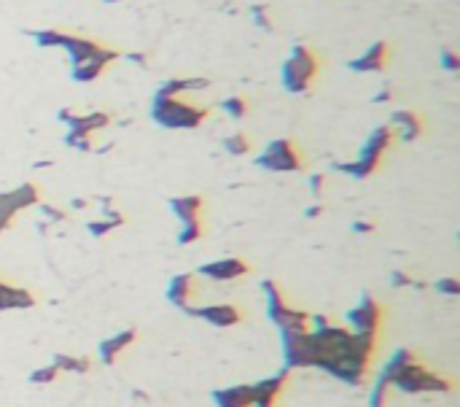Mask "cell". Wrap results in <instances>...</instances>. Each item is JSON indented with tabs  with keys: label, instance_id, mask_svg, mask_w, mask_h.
I'll list each match as a JSON object with an SVG mask.
<instances>
[{
	"label": "cell",
	"instance_id": "cell-16",
	"mask_svg": "<svg viewBox=\"0 0 460 407\" xmlns=\"http://www.w3.org/2000/svg\"><path fill=\"white\" fill-rule=\"evenodd\" d=\"M253 386V407H278L283 399V391L288 386V369H280L278 375L261 378Z\"/></svg>",
	"mask_w": 460,
	"mask_h": 407
},
{
	"label": "cell",
	"instance_id": "cell-2",
	"mask_svg": "<svg viewBox=\"0 0 460 407\" xmlns=\"http://www.w3.org/2000/svg\"><path fill=\"white\" fill-rule=\"evenodd\" d=\"M210 105H202L186 95H154L151 102V119L167 130H197L207 122Z\"/></svg>",
	"mask_w": 460,
	"mask_h": 407
},
{
	"label": "cell",
	"instance_id": "cell-19",
	"mask_svg": "<svg viewBox=\"0 0 460 407\" xmlns=\"http://www.w3.org/2000/svg\"><path fill=\"white\" fill-rule=\"evenodd\" d=\"M210 397H213L216 407H253V386L251 383L216 388Z\"/></svg>",
	"mask_w": 460,
	"mask_h": 407
},
{
	"label": "cell",
	"instance_id": "cell-27",
	"mask_svg": "<svg viewBox=\"0 0 460 407\" xmlns=\"http://www.w3.org/2000/svg\"><path fill=\"white\" fill-rule=\"evenodd\" d=\"M57 378H60V369H57V367H54V364H43V367H38V369H33L27 381H30L33 386H51Z\"/></svg>",
	"mask_w": 460,
	"mask_h": 407
},
{
	"label": "cell",
	"instance_id": "cell-10",
	"mask_svg": "<svg viewBox=\"0 0 460 407\" xmlns=\"http://www.w3.org/2000/svg\"><path fill=\"white\" fill-rule=\"evenodd\" d=\"M382 321H385V305L374 294H360V302L344 316V326L350 332H380Z\"/></svg>",
	"mask_w": 460,
	"mask_h": 407
},
{
	"label": "cell",
	"instance_id": "cell-39",
	"mask_svg": "<svg viewBox=\"0 0 460 407\" xmlns=\"http://www.w3.org/2000/svg\"><path fill=\"white\" fill-rule=\"evenodd\" d=\"M320 213H323V205H310V208L304 210V216H307V219H318Z\"/></svg>",
	"mask_w": 460,
	"mask_h": 407
},
{
	"label": "cell",
	"instance_id": "cell-9",
	"mask_svg": "<svg viewBox=\"0 0 460 407\" xmlns=\"http://www.w3.org/2000/svg\"><path fill=\"white\" fill-rule=\"evenodd\" d=\"M40 203V186L35 181H24L8 192H0V235L14 224L22 210L35 208Z\"/></svg>",
	"mask_w": 460,
	"mask_h": 407
},
{
	"label": "cell",
	"instance_id": "cell-1",
	"mask_svg": "<svg viewBox=\"0 0 460 407\" xmlns=\"http://www.w3.org/2000/svg\"><path fill=\"white\" fill-rule=\"evenodd\" d=\"M33 38H35L38 46H54V49L68 52V57H70L73 65H81V62H102V65H111V62L119 60V49L97 41V38L81 36V33H70V30L46 27V30H35Z\"/></svg>",
	"mask_w": 460,
	"mask_h": 407
},
{
	"label": "cell",
	"instance_id": "cell-26",
	"mask_svg": "<svg viewBox=\"0 0 460 407\" xmlns=\"http://www.w3.org/2000/svg\"><path fill=\"white\" fill-rule=\"evenodd\" d=\"M221 146H223V151L226 154H232V157H245L248 151H251V146H253V141H251V135L248 132H232V135H226L223 141H221Z\"/></svg>",
	"mask_w": 460,
	"mask_h": 407
},
{
	"label": "cell",
	"instance_id": "cell-28",
	"mask_svg": "<svg viewBox=\"0 0 460 407\" xmlns=\"http://www.w3.org/2000/svg\"><path fill=\"white\" fill-rule=\"evenodd\" d=\"M202 235H205V222H191V224H180L178 243H180V245H191V243H197Z\"/></svg>",
	"mask_w": 460,
	"mask_h": 407
},
{
	"label": "cell",
	"instance_id": "cell-41",
	"mask_svg": "<svg viewBox=\"0 0 460 407\" xmlns=\"http://www.w3.org/2000/svg\"><path fill=\"white\" fill-rule=\"evenodd\" d=\"M105 3H121V0H105Z\"/></svg>",
	"mask_w": 460,
	"mask_h": 407
},
{
	"label": "cell",
	"instance_id": "cell-12",
	"mask_svg": "<svg viewBox=\"0 0 460 407\" xmlns=\"http://www.w3.org/2000/svg\"><path fill=\"white\" fill-rule=\"evenodd\" d=\"M251 272V262L242 259V256H226V259H216V262H207L197 270V278H207V281H216V284H226V281H237L242 275Z\"/></svg>",
	"mask_w": 460,
	"mask_h": 407
},
{
	"label": "cell",
	"instance_id": "cell-4",
	"mask_svg": "<svg viewBox=\"0 0 460 407\" xmlns=\"http://www.w3.org/2000/svg\"><path fill=\"white\" fill-rule=\"evenodd\" d=\"M396 132L390 130V124H382L377 127L366 143L360 146L358 157L353 160V162H337L334 164V170H340L344 176H353V178H369V176H374L377 170H380L382 160H385V154L396 146Z\"/></svg>",
	"mask_w": 460,
	"mask_h": 407
},
{
	"label": "cell",
	"instance_id": "cell-23",
	"mask_svg": "<svg viewBox=\"0 0 460 407\" xmlns=\"http://www.w3.org/2000/svg\"><path fill=\"white\" fill-rule=\"evenodd\" d=\"M51 364L62 372H76V375H84V372H89L92 369V359H86V356H73V353H54L51 356Z\"/></svg>",
	"mask_w": 460,
	"mask_h": 407
},
{
	"label": "cell",
	"instance_id": "cell-22",
	"mask_svg": "<svg viewBox=\"0 0 460 407\" xmlns=\"http://www.w3.org/2000/svg\"><path fill=\"white\" fill-rule=\"evenodd\" d=\"M210 79H200V76H191V79H167L159 86L157 95H191V92H200L207 89Z\"/></svg>",
	"mask_w": 460,
	"mask_h": 407
},
{
	"label": "cell",
	"instance_id": "cell-32",
	"mask_svg": "<svg viewBox=\"0 0 460 407\" xmlns=\"http://www.w3.org/2000/svg\"><path fill=\"white\" fill-rule=\"evenodd\" d=\"M390 284L399 286V289H422L425 284H420L418 278H412L409 272H404V270H393L390 272Z\"/></svg>",
	"mask_w": 460,
	"mask_h": 407
},
{
	"label": "cell",
	"instance_id": "cell-3",
	"mask_svg": "<svg viewBox=\"0 0 460 407\" xmlns=\"http://www.w3.org/2000/svg\"><path fill=\"white\" fill-rule=\"evenodd\" d=\"M320 68H323V62L312 46L294 43L285 62H283V86L291 95H307V92H312V86L318 82Z\"/></svg>",
	"mask_w": 460,
	"mask_h": 407
},
{
	"label": "cell",
	"instance_id": "cell-36",
	"mask_svg": "<svg viewBox=\"0 0 460 407\" xmlns=\"http://www.w3.org/2000/svg\"><path fill=\"white\" fill-rule=\"evenodd\" d=\"M307 183H310V192H312L315 197H320V194H323V189H326V173H312Z\"/></svg>",
	"mask_w": 460,
	"mask_h": 407
},
{
	"label": "cell",
	"instance_id": "cell-21",
	"mask_svg": "<svg viewBox=\"0 0 460 407\" xmlns=\"http://www.w3.org/2000/svg\"><path fill=\"white\" fill-rule=\"evenodd\" d=\"M170 210L175 213L180 224H191V222H202L205 213V197L202 194H186V197H170Z\"/></svg>",
	"mask_w": 460,
	"mask_h": 407
},
{
	"label": "cell",
	"instance_id": "cell-40",
	"mask_svg": "<svg viewBox=\"0 0 460 407\" xmlns=\"http://www.w3.org/2000/svg\"><path fill=\"white\" fill-rule=\"evenodd\" d=\"M86 205H89V200H84V197H76V200H70V208H73V210H84Z\"/></svg>",
	"mask_w": 460,
	"mask_h": 407
},
{
	"label": "cell",
	"instance_id": "cell-15",
	"mask_svg": "<svg viewBox=\"0 0 460 407\" xmlns=\"http://www.w3.org/2000/svg\"><path fill=\"white\" fill-rule=\"evenodd\" d=\"M197 291H200V278H197V272H178V275H173L170 284H167V302L173 307H178L180 313H183L186 307L194 302Z\"/></svg>",
	"mask_w": 460,
	"mask_h": 407
},
{
	"label": "cell",
	"instance_id": "cell-25",
	"mask_svg": "<svg viewBox=\"0 0 460 407\" xmlns=\"http://www.w3.org/2000/svg\"><path fill=\"white\" fill-rule=\"evenodd\" d=\"M219 105H221V111H223L229 119H235V122H240V119H245V116L251 114V100L242 98V95H229V98H223Z\"/></svg>",
	"mask_w": 460,
	"mask_h": 407
},
{
	"label": "cell",
	"instance_id": "cell-24",
	"mask_svg": "<svg viewBox=\"0 0 460 407\" xmlns=\"http://www.w3.org/2000/svg\"><path fill=\"white\" fill-rule=\"evenodd\" d=\"M108 65L102 62H81V65H70V79L79 84H89V82H97L102 73H105Z\"/></svg>",
	"mask_w": 460,
	"mask_h": 407
},
{
	"label": "cell",
	"instance_id": "cell-30",
	"mask_svg": "<svg viewBox=\"0 0 460 407\" xmlns=\"http://www.w3.org/2000/svg\"><path fill=\"white\" fill-rule=\"evenodd\" d=\"M38 210H40V216H43V222H49V224H62V222H68V210H62L57 205L38 203Z\"/></svg>",
	"mask_w": 460,
	"mask_h": 407
},
{
	"label": "cell",
	"instance_id": "cell-5",
	"mask_svg": "<svg viewBox=\"0 0 460 407\" xmlns=\"http://www.w3.org/2000/svg\"><path fill=\"white\" fill-rule=\"evenodd\" d=\"M390 388H396L401 394H452L455 381L441 375V372L428 369L420 362H412L390 381Z\"/></svg>",
	"mask_w": 460,
	"mask_h": 407
},
{
	"label": "cell",
	"instance_id": "cell-13",
	"mask_svg": "<svg viewBox=\"0 0 460 407\" xmlns=\"http://www.w3.org/2000/svg\"><path fill=\"white\" fill-rule=\"evenodd\" d=\"M60 122L68 124V132H81V135H95L105 130L108 124L113 122V116L108 111H89V114H76L73 108H62Z\"/></svg>",
	"mask_w": 460,
	"mask_h": 407
},
{
	"label": "cell",
	"instance_id": "cell-35",
	"mask_svg": "<svg viewBox=\"0 0 460 407\" xmlns=\"http://www.w3.org/2000/svg\"><path fill=\"white\" fill-rule=\"evenodd\" d=\"M86 229H89V235H95V238H105L108 232H113V229H116V224H113V222H108V219H95V222H89V224H86Z\"/></svg>",
	"mask_w": 460,
	"mask_h": 407
},
{
	"label": "cell",
	"instance_id": "cell-11",
	"mask_svg": "<svg viewBox=\"0 0 460 407\" xmlns=\"http://www.w3.org/2000/svg\"><path fill=\"white\" fill-rule=\"evenodd\" d=\"M186 316L191 318H200L205 324L216 326V329H226V326H237L245 318L237 305H229V302H219V305H189L183 310Z\"/></svg>",
	"mask_w": 460,
	"mask_h": 407
},
{
	"label": "cell",
	"instance_id": "cell-31",
	"mask_svg": "<svg viewBox=\"0 0 460 407\" xmlns=\"http://www.w3.org/2000/svg\"><path fill=\"white\" fill-rule=\"evenodd\" d=\"M65 143H68L70 148H76V151H95V141H92V135L68 132V135H65Z\"/></svg>",
	"mask_w": 460,
	"mask_h": 407
},
{
	"label": "cell",
	"instance_id": "cell-17",
	"mask_svg": "<svg viewBox=\"0 0 460 407\" xmlns=\"http://www.w3.org/2000/svg\"><path fill=\"white\" fill-rule=\"evenodd\" d=\"M390 130L396 132L399 141L412 143L425 132V119H422V114L412 111V108H399L390 116Z\"/></svg>",
	"mask_w": 460,
	"mask_h": 407
},
{
	"label": "cell",
	"instance_id": "cell-34",
	"mask_svg": "<svg viewBox=\"0 0 460 407\" xmlns=\"http://www.w3.org/2000/svg\"><path fill=\"white\" fill-rule=\"evenodd\" d=\"M439 62H441V68L450 70V73H458L460 70V57H458V52H452V49H441Z\"/></svg>",
	"mask_w": 460,
	"mask_h": 407
},
{
	"label": "cell",
	"instance_id": "cell-7",
	"mask_svg": "<svg viewBox=\"0 0 460 407\" xmlns=\"http://www.w3.org/2000/svg\"><path fill=\"white\" fill-rule=\"evenodd\" d=\"M256 167L272 170V173H296V170H304V151L296 141L278 138L256 157Z\"/></svg>",
	"mask_w": 460,
	"mask_h": 407
},
{
	"label": "cell",
	"instance_id": "cell-6",
	"mask_svg": "<svg viewBox=\"0 0 460 407\" xmlns=\"http://www.w3.org/2000/svg\"><path fill=\"white\" fill-rule=\"evenodd\" d=\"M261 291L267 300V318L278 329H310V313L291 305L278 281H264Z\"/></svg>",
	"mask_w": 460,
	"mask_h": 407
},
{
	"label": "cell",
	"instance_id": "cell-8",
	"mask_svg": "<svg viewBox=\"0 0 460 407\" xmlns=\"http://www.w3.org/2000/svg\"><path fill=\"white\" fill-rule=\"evenodd\" d=\"M283 369H301L315 364V343L310 329H280Z\"/></svg>",
	"mask_w": 460,
	"mask_h": 407
},
{
	"label": "cell",
	"instance_id": "cell-33",
	"mask_svg": "<svg viewBox=\"0 0 460 407\" xmlns=\"http://www.w3.org/2000/svg\"><path fill=\"white\" fill-rule=\"evenodd\" d=\"M434 289H436L439 294H444V297H460V281L458 278H452V275L439 278V281L434 284Z\"/></svg>",
	"mask_w": 460,
	"mask_h": 407
},
{
	"label": "cell",
	"instance_id": "cell-38",
	"mask_svg": "<svg viewBox=\"0 0 460 407\" xmlns=\"http://www.w3.org/2000/svg\"><path fill=\"white\" fill-rule=\"evenodd\" d=\"M393 100V86L390 84H385L380 92H374V98H372V102H390Z\"/></svg>",
	"mask_w": 460,
	"mask_h": 407
},
{
	"label": "cell",
	"instance_id": "cell-29",
	"mask_svg": "<svg viewBox=\"0 0 460 407\" xmlns=\"http://www.w3.org/2000/svg\"><path fill=\"white\" fill-rule=\"evenodd\" d=\"M251 17H253V22L259 24L261 30H275V20H272V8L269 6H264V3L251 6Z\"/></svg>",
	"mask_w": 460,
	"mask_h": 407
},
{
	"label": "cell",
	"instance_id": "cell-14",
	"mask_svg": "<svg viewBox=\"0 0 460 407\" xmlns=\"http://www.w3.org/2000/svg\"><path fill=\"white\" fill-rule=\"evenodd\" d=\"M390 62H393V52H390V43L388 41H377L372 43L360 57L356 60H350V70H356V73H385L388 68H390Z\"/></svg>",
	"mask_w": 460,
	"mask_h": 407
},
{
	"label": "cell",
	"instance_id": "cell-37",
	"mask_svg": "<svg viewBox=\"0 0 460 407\" xmlns=\"http://www.w3.org/2000/svg\"><path fill=\"white\" fill-rule=\"evenodd\" d=\"M374 229H377L374 222H366V219H356V222H353V232H356V235H372Z\"/></svg>",
	"mask_w": 460,
	"mask_h": 407
},
{
	"label": "cell",
	"instance_id": "cell-18",
	"mask_svg": "<svg viewBox=\"0 0 460 407\" xmlns=\"http://www.w3.org/2000/svg\"><path fill=\"white\" fill-rule=\"evenodd\" d=\"M135 340H138V329H121V332H116L113 337H105L100 346H97L100 362L105 367L116 364V359H119L121 353H124L127 348L135 346Z\"/></svg>",
	"mask_w": 460,
	"mask_h": 407
},
{
	"label": "cell",
	"instance_id": "cell-20",
	"mask_svg": "<svg viewBox=\"0 0 460 407\" xmlns=\"http://www.w3.org/2000/svg\"><path fill=\"white\" fill-rule=\"evenodd\" d=\"M35 307V294L24 286L0 281V310H27Z\"/></svg>",
	"mask_w": 460,
	"mask_h": 407
}]
</instances>
